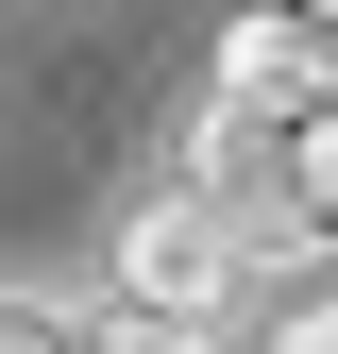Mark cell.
I'll return each instance as SVG.
<instances>
[{"mask_svg": "<svg viewBox=\"0 0 338 354\" xmlns=\"http://www.w3.org/2000/svg\"><path fill=\"white\" fill-rule=\"evenodd\" d=\"M237 287H254V253H237V219L203 203V186H152L136 219H118V253H102V304H118V337H203Z\"/></svg>", "mask_w": 338, "mask_h": 354, "instance_id": "1", "label": "cell"}, {"mask_svg": "<svg viewBox=\"0 0 338 354\" xmlns=\"http://www.w3.org/2000/svg\"><path fill=\"white\" fill-rule=\"evenodd\" d=\"M321 84H338V51L271 0V17H237V34H220V102H203V118H254V136H287V118H321Z\"/></svg>", "mask_w": 338, "mask_h": 354, "instance_id": "2", "label": "cell"}, {"mask_svg": "<svg viewBox=\"0 0 338 354\" xmlns=\"http://www.w3.org/2000/svg\"><path fill=\"white\" fill-rule=\"evenodd\" d=\"M287 219L338 236V84H321V118H287Z\"/></svg>", "mask_w": 338, "mask_h": 354, "instance_id": "3", "label": "cell"}, {"mask_svg": "<svg viewBox=\"0 0 338 354\" xmlns=\"http://www.w3.org/2000/svg\"><path fill=\"white\" fill-rule=\"evenodd\" d=\"M271 354H338V287H305V304H287V321H271Z\"/></svg>", "mask_w": 338, "mask_h": 354, "instance_id": "4", "label": "cell"}, {"mask_svg": "<svg viewBox=\"0 0 338 354\" xmlns=\"http://www.w3.org/2000/svg\"><path fill=\"white\" fill-rule=\"evenodd\" d=\"M287 17H305V34H321V51H338V0H287Z\"/></svg>", "mask_w": 338, "mask_h": 354, "instance_id": "5", "label": "cell"}]
</instances>
